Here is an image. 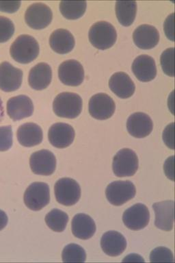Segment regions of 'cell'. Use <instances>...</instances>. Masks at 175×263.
Returning <instances> with one entry per match:
<instances>
[{"label": "cell", "mask_w": 175, "mask_h": 263, "mask_svg": "<svg viewBox=\"0 0 175 263\" xmlns=\"http://www.w3.org/2000/svg\"><path fill=\"white\" fill-rule=\"evenodd\" d=\"M10 53L12 59L18 63H30L38 57L39 45L34 37L27 34L21 35L12 43Z\"/></svg>", "instance_id": "1"}, {"label": "cell", "mask_w": 175, "mask_h": 263, "mask_svg": "<svg viewBox=\"0 0 175 263\" xmlns=\"http://www.w3.org/2000/svg\"><path fill=\"white\" fill-rule=\"evenodd\" d=\"M53 110L57 117L75 119L81 114L82 99L73 92H64L55 97Z\"/></svg>", "instance_id": "2"}, {"label": "cell", "mask_w": 175, "mask_h": 263, "mask_svg": "<svg viewBox=\"0 0 175 263\" xmlns=\"http://www.w3.org/2000/svg\"><path fill=\"white\" fill-rule=\"evenodd\" d=\"M90 42L94 47L101 50L110 48L116 43V29L110 23L99 22L92 26L89 30Z\"/></svg>", "instance_id": "3"}, {"label": "cell", "mask_w": 175, "mask_h": 263, "mask_svg": "<svg viewBox=\"0 0 175 263\" xmlns=\"http://www.w3.org/2000/svg\"><path fill=\"white\" fill-rule=\"evenodd\" d=\"M57 202L67 206L75 205L81 197V188L77 181L69 178L60 179L54 186Z\"/></svg>", "instance_id": "4"}, {"label": "cell", "mask_w": 175, "mask_h": 263, "mask_svg": "<svg viewBox=\"0 0 175 263\" xmlns=\"http://www.w3.org/2000/svg\"><path fill=\"white\" fill-rule=\"evenodd\" d=\"M139 162L137 154L130 149H121L113 159L112 168L118 177L132 176L139 170Z\"/></svg>", "instance_id": "5"}, {"label": "cell", "mask_w": 175, "mask_h": 263, "mask_svg": "<svg viewBox=\"0 0 175 263\" xmlns=\"http://www.w3.org/2000/svg\"><path fill=\"white\" fill-rule=\"evenodd\" d=\"M50 190L44 182H34L28 186L24 193V203L29 209L38 211L49 204Z\"/></svg>", "instance_id": "6"}, {"label": "cell", "mask_w": 175, "mask_h": 263, "mask_svg": "<svg viewBox=\"0 0 175 263\" xmlns=\"http://www.w3.org/2000/svg\"><path fill=\"white\" fill-rule=\"evenodd\" d=\"M137 193L135 185L130 181H115L107 186L106 195L109 202L112 205H123L135 197Z\"/></svg>", "instance_id": "7"}, {"label": "cell", "mask_w": 175, "mask_h": 263, "mask_svg": "<svg viewBox=\"0 0 175 263\" xmlns=\"http://www.w3.org/2000/svg\"><path fill=\"white\" fill-rule=\"evenodd\" d=\"M53 13L51 8L42 3L31 5L25 14V20L30 28L41 30L48 26L52 21Z\"/></svg>", "instance_id": "8"}, {"label": "cell", "mask_w": 175, "mask_h": 263, "mask_svg": "<svg viewBox=\"0 0 175 263\" xmlns=\"http://www.w3.org/2000/svg\"><path fill=\"white\" fill-rule=\"evenodd\" d=\"M116 105L114 100L108 95L98 93L92 96L89 101L90 115L99 120L110 118L114 115Z\"/></svg>", "instance_id": "9"}, {"label": "cell", "mask_w": 175, "mask_h": 263, "mask_svg": "<svg viewBox=\"0 0 175 263\" xmlns=\"http://www.w3.org/2000/svg\"><path fill=\"white\" fill-rule=\"evenodd\" d=\"M30 165L32 172L35 174L51 176L56 168V159L52 152L42 149L31 155Z\"/></svg>", "instance_id": "10"}, {"label": "cell", "mask_w": 175, "mask_h": 263, "mask_svg": "<svg viewBox=\"0 0 175 263\" xmlns=\"http://www.w3.org/2000/svg\"><path fill=\"white\" fill-rule=\"evenodd\" d=\"M123 221L131 230H140L147 227L150 221V213L147 205L137 203L125 211Z\"/></svg>", "instance_id": "11"}, {"label": "cell", "mask_w": 175, "mask_h": 263, "mask_svg": "<svg viewBox=\"0 0 175 263\" xmlns=\"http://www.w3.org/2000/svg\"><path fill=\"white\" fill-rule=\"evenodd\" d=\"M59 77L64 84L77 86L83 82L84 70L82 64L75 60L63 62L59 68Z\"/></svg>", "instance_id": "12"}, {"label": "cell", "mask_w": 175, "mask_h": 263, "mask_svg": "<svg viewBox=\"0 0 175 263\" xmlns=\"http://www.w3.org/2000/svg\"><path fill=\"white\" fill-rule=\"evenodd\" d=\"M75 133L73 127L65 123H56L49 129V143L56 148L63 149L69 147L75 139Z\"/></svg>", "instance_id": "13"}, {"label": "cell", "mask_w": 175, "mask_h": 263, "mask_svg": "<svg viewBox=\"0 0 175 263\" xmlns=\"http://www.w3.org/2000/svg\"><path fill=\"white\" fill-rule=\"evenodd\" d=\"M23 71L8 62L0 64V89L5 92L17 90L22 85Z\"/></svg>", "instance_id": "14"}, {"label": "cell", "mask_w": 175, "mask_h": 263, "mask_svg": "<svg viewBox=\"0 0 175 263\" xmlns=\"http://www.w3.org/2000/svg\"><path fill=\"white\" fill-rule=\"evenodd\" d=\"M127 128L129 135L138 139H142L151 133L153 123L149 115L138 112L130 115L127 119Z\"/></svg>", "instance_id": "15"}, {"label": "cell", "mask_w": 175, "mask_h": 263, "mask_svg": "<svg viewBox=\"0 0 175 263\" xmlns=\"http://www.w3.org/2000/svg\"><path fill=\"white\" fill-rule=\"evenodd\" d=\"M6 109L10 118L13 121H18L32 116L34 105L29 97L22 95L9 99Z\"/></svg>", "instance_id": "16"}, {"label": "cell", "mask_w": 175, "mask_h": 263, "mask_svg": "<svg viewBox=\"0 0 175 263\" xmlns=\"http://www.w3.org/2000/svg\"><path fill=\"white\" fill-rule=\"evenodd\" d=\"M156 227L164 231H170L174 225V203L172 200H166L154 203Z\"/></svg>", "instance_id": "17"}, {"label": "cell", "mask_w": 175, "mask_h": 263, "mask_svg": "<svg viewBox=\"0 0 175 263\" xmlns=\"http://www.w3.org/2000/svg\"><path fill=\"white\" fill-rule=\"evenodd\" d=\"M135 45L143 49H151L158 44L160 33L155 27L143 24L138 27L133 34Z\"/></svg>", "instance_id": "18"}, {"label": "cell", "mask_w": 175, "mask_h": 263, "mask_svg": "<svg viewBox=\"0 0 175 263\" xmlns=\"http://www.w3.org/2000/svg\"><path fill=\"white\" fill-rule=\"evenodd\" d=\"M132 71L140 81H151L157 75L155 60L148 55H140L133 61Z\"/></svg>", "instance_id": "19"}, {"label": "cell", "mask_w": 175, "mask_h": 263, "mask_svg": "<svg viewBox=\"0 0 175 263\" xmlns=\"http://www.w3.org/2000/svg\"><path fill=\"white\" fill-rule=\"evenodd\" d=\"M101 246L105 254L110 256H118L126 250V238L120 232H107L102 236Z\"/></svg>", "instance_id": "20"}, {"label": "cell", "mask_w": 175, "mask_h": 263, "mask_svg": "<svg viewBox=\"0 0 175 263\" xmlns=\"http://www.w3.org/2000/svg\"><path fill=\"white\" fill-rule=\"evenodd\" d=\"M109 86L111 90L119 98L127 99L134 93L135 84L128 74L124 72H117L113 74L109 80Z\"/></svg>", "instance_id": "21"}, {"label": "cell", "mask_w": 175, "mask_h": 263, "mask_svg": "<svg viewBox=\"0 0 175 263\" xmlns=\"http://www.w3.org/2000/svg\"><path fill=\"white\" fill-rule=\"evenodd\" d=\"M52 70L48 64H37L29 73V84L33 89L41 90L46 88L51 83Z\"/></svg>", "instance_id": "22"}, {"label": "cell", "mask_w": 175, "mask_h": 263, "mask_svg": "<svg viewBox=\"0 0 175 263\" xmlns=\"http://www.w3.org/2000/svg\"><path fill=\"white\" fill-rule=\"evenodd\" d=\"M72 232L75 237L88 240L93 236L96 232V224L89 215L84 213L76 215L72 220Z\"/></svg>", "instance_id": "23"}, {"label": "cell", "mask_w": 175, "mask_h": 263, "mask_svg": "<svg viewBox=\"0 0 175 263\" xmlns=\"http://www.w3.org/2000/svg\"><path fill=\"white\" fill-rule=\"evenodd\" d=\"M17 139L21 145L26 147L39 145L43 141V130L34 123H26L18 128Z\"/></svg>", "instance_id": "24"}, {"label": "cell", "mask_w": 175, "mask_h": 263, "mask_svg": "<svg viewBox=\"0 0 175 263\" xmlns=\"http://www.w3.org/2000/svg\"><path fill=\"white\" fill-rule=\"evenodd\" d=\"M49 44L55 52L65 54L73 50L75 45V38L69 30L57 29L51 34Z\"/></svg>", "instance_id": "25"}, {"label": "cell", "mask_w": 175, "mask_h": 263, "mask_svg": "<svg viewBox=\"0 0 175 263\" xmlns=\"http://www.w3.org/2000/svg\"><path fill=\"white\" fill-rule=\"evenodd\" d=\"M137 12V4L134 1H119L116 3V14L119 23L129 26L134 22Z\"/></svg>", "instance_id": "26"}, {"label": "cell", "mask_w": 175, "mask_h": 263, "mask_svg": "<svg viewBox=\"0 0 175 263\" xmlns=\"http://www.w3.org/2000/svg\"><path fill=\"white\" fill-rule=\"evenodd\" d=\"M87 4L84 1H63L60 4L62 14L68 20H77L85 13Z\"/></svg>", "instance_id": "27"}, {"label": "cell", "mask_w": 175, "mask_h": 263, "mask_svg": "<svg viewBox=\"0 0 175 263\" xmlns=\"http://www.w3.org/2000/svg\"><path fill=\"white\" fill-rule=\"evenodd\" d=\"M69 216L65 212L59 209H53L45 217L47 226L53 231L62 232L67 227Z\"/></svg>", "instance_id": "28"}, {"label": "cell", "mask_w": 175, "mask_h": 263, "mask_svg": "<svg viewBox=\"0 0 175 263\" xmlns=\"http://www.w3.org/2000/svg\"><path fill=\"white\" fill-rule=\"evenodd\" d=\"M62 258L65 262H84L86 260V253L79 245L71 243L64 248Z\"/></svg>", "instance_id": "29"}, {"label": "cell", "mask_w": 175, "mask_h": 263, "mask_svg": "<svg viewBox=\"0 0 175 263\" xmlns=\"http://www.w3.org/2000/svg\"><path fill=\"white\" fill-rule=\"evenodd\" d=\"M162 68L166 75L174 77V48H168L162 53L160 59Z\"/></svg>", "instance_id": "30"}, {"label": "cell", "mask_w": 175, "mask_h": 263, "mask_svg": "<svg viewBox=\"0 0 175 263\" xmlns=\"http://www.w3.org/2000/svg\"><path fill=\"white\" fill-rule=\"evenodd\" d=\"M151 262H173V254L169 249L159 247L152 251L150 254Z\"/></svg>", "instance_id": "31"}, {"label": "cell", "mask_w": 175, "mask_h": 263, "mask_svg": "<svg viewBox=\"0 0 175 263\" xmlns=\"http://www.w3.org/2000/svg\"><path fill=\"white\" fill-rule=\"evenodd\" d=\"M14 32V26L12 21L5 16H0V43L9 40Z\"/></svg>", "instance_id": "32"}, {"label": "cell", "mask_w": 175, "mask_h": 263, "mask_svg": "<svg viewBox=\"0 0 175 263\" xmlns=\"http://www.w3.org/2000/svg\"><path fill=\"white\" fill-rule=\"evenodd\" d=\"M12 128L10 125L0 127V152H6L12 146Z\"/></svg>", "instance_id": "33"}, {"label": "cell", "mask_w": 175, "mask_h": 263, "mask_svg": "<svg viewBox=\"0 0 175 263\" xmlns=\"http://www.w3.org/2000/svg\"><path fill=\"white\" fill-rule=\"evenodd\" d=\"M163 141L168 147L174 149V123H170L164 129Z\"/></svg>", "instance_id": "34"}, {"label": "cell", "mask_w": 175, "mask_h": 263, "mask_svg": "<svg viewBox=\"0 0 175 263\" xmlns=\"http://www.w3.org/2000/svg\"><path fill=\"white\" fill-rule=\"evenodd\" d=\"M174 13H172L168 16L164 24V29L166 35L172 41H174Z\"/></svg>", "instance_id": "35"}, {"label": "cell", "mask_w": 175, "mask_h": 263, "mask_svg": "<svg viewBox=\"0 0 175 263\" xmlns=\"http://www.w3.org/2000/svg\"><path fill=\"white\" fill-rule=\"evenodd\" d=\"M21 6V2L0 1V10L2 12L13 13L17 11Z\"/></svg>", "instance_id": "36"}, {"label": "cell", "mask_w": 175, "mask_h": 263, "mask_svg": "<svg viewBox=\"0 0 175 263\" xmlns=\"http://www.w3.org/2000/svg\"><path fill=\"white\" fill-rule=\"evenodd\" d=\"M174 164L173 156L168 158V160H166L165 162V164H164V172H165L168 178L171 179L172 180H174V177L172 176L171 174H170V171H171L172 174H174V164L171 166V164Z\"/></svg>", "instance_id": "37"}, {"label": "cell", "mask_w": 175, "mask_h": 263, "mask_svg": "<svg viewBox=\"0 0 175 263\" xmlns=\"http://www.w3.org/2000/svg\"><path fill=\"white\" fill-rule=\"evenodd\" d=\"M8 221V216L5 212L0 210V231H2L7 225Z\"/></svg>", "instance_id": "38"}, {"label": "cell", "mask_w": 175, "mask_h": 263, "mask_svg": "<svg viewBox=\"0 0 175 263\" xmlns=\"http://www.w3.org/2000/svg\"><path fill=\"white\" fill-rule=\"evenodd\" d=\"M3 115H4L3 104H2L1 98H0V121H2V117H3Z\"/></svg>", "instance_id": "39"}]
</instances>
